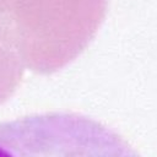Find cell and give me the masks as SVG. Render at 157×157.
<instances>
[{
  "label": "cell",
  "instance_id": "obj_1",
  "mask_svg": "<svg viewBox=\"0 0 157 157\" xmlns=\"http://www.w3.org/2000/svg\"><path fill=\"white\" fill-rule=\"evenodd\" d=\"M0 157H141L114 129L72 110L0 121Z\"/></svg>",
  "mask_w": 157,
  "mask_h": 157
}]
</instances>
